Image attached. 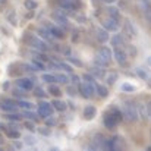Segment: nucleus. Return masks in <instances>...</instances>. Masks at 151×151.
Masks as SVG:
<instances>
[{
    "label": "nucleus",
    "instance_id": "nucleus-1",
    "mask_svg": "<svg viewBox=\"0 0 151 151\" xmlns=\"http://www.w3.org/2000/svg\"><path fill=\"white\" fill-rule=\"evenodd\" d=\"M38 113L43 116V117H49L51 114V107L49 103H41L40 107H38Z\"/></svg>",
    "mask_w": 151,
    "mask_h": 151
},
{
    "label": "nucleus",
    "instance_id": "nucleus-2",
    "mask_svg": "<svg viewBox=\"0 0 151 151\" xmlns=\"http://www.w3.org/2000/svg\"><path fill=\"white\" fill-rule=\"evenodd\" d=\"M19 85H21L24 90H29V88H32V82H31L29 79H21V81H19Z\"/></svg>",
    "mask_w": 151,
    "mask_h": 151
},
{
    "label": "nucleus",
    "instance_id": "nucleus-3",
    "mask_svg": "<svg viewBox=\"0 0 151 151\" xmlns=\"http://www.w3.org/2000/svg\"><path fill=\"white\" fill-rule=\"evenodd\" d=\"M1 109H4V110H15V106H13V103H10V101H4V103L1 104Z\"/></svg>",
    "mask_w": 151,
    "mask_h": 151
},
{
    "label": "nucleus",
    "instance_id": "nucleus-4",
    "mask_svg": "<svg viewBox=\"0 0 151 151\" xmlns=\"http://www.w3.org/2000/svg\"><path fill=\"white\" fill-rule=\"evenodd\" d=\"M25 6H27L28 9H32V7H35V3L31 1V0H27V1H25Z\"/></svg>",
    "mask_w": 151,
    "mask_h": 151
},
{
    "label": "nucleus",
    "instance_id": "nucleus-5",
    "mask_svg": "<svg viewBox=\"0 0 151 151\" xmlns=\"http://www.w3.org/2000/svg\"><path fill=\"white\" fill-rule=\"evenodd\" d=\"M54 106L59 109V110H63L65 109V106H63V103H60V101H54Z\"/></svg>",
    "mask_w": 151,
    "mask_h": 151
},
{
    "label": "nucleus",
    "instance_id": "nucleus-6",
    "mask_svg": "<svg viewBox=\"0 0 151 151\" xmlns=\"http://www.w3.org/2000/svg\"><path fill=\"white\" fill-rule=\"evenodd\" d=\"M43 79H44V81H49V82H53V81H54V76H51V75H44Z\"/></svg>",
    "mask_w": 151,
    "mask_h": 151
},
{
    "label": "nucleus",
    "instance_id": "nucleus-7",
    "mask_svg": "<svg viewBox=\"0 0 151 151\" xmlns=\"http://www.w3.org/2000/svg\"><path fill=\"white\" fill-rule=\"evenodd\" d=\"M9 137H12V138H18V137H19V132H16V131H10V132H9Z\"/></svg>",
    "mask_w": 151,
    "mask_h": 151
},
{
    "label": "nucleus",
    "instance_id": "nucleus-8",
    "mask_svg": "<svg viewBox=\"0 0 151 151\" xmlns=\"http://www.w3.org/2000/svg\"><path fill=\"white\" fill-rule=\"evenodd\" d=\"M7 117H9V119H13V120H18V119H19L18 114H7Z\"/></svg>",
    "mask_w": 151,
    "mask_h": 151
},
{
    "label": "nucleus",
    "instance_id": "nucleus-9",
    "mask_svg": "<svg viewBox=\"0 0 151 151\" xmlns=\"http://www.w3.org/2000/svg\"><path fill=\"white\" fill-rule=\"evenodd\" d=\"M1 141H3V139H1V137H0V144H1Z\"/></svg>",
    "mask_w": 151,
    "mask_h": 151
},
{
    "label": "nucleus",
    "instance_id": "nucleus-10",
    "mask_svg": "<svg viewBox=\"0 0 151 151\" xmlns=\"http://www.w3.org/2000/svg\"><path fill=\"white\" fill-rule=\"evenodd\" d=\"M0 1H3V0H0Z\"/></svg>",
    "mask_w": 151,
    "mask_h": 151
}]
</instances>
